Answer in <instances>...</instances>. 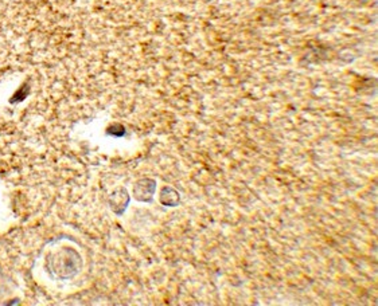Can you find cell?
Listing matches in <instances>:
<instances>
[{"label":"cell","mask_w":378,"mask_h":306,"mask_svg":"<svg viewBox=\"0 0 378 306\" xmlns=\"http://www.w3.org/2000/svg\"><path fill=\"white\" fill-rule=\"evenodd\" d=\"M155 187H156V184H155L154 180L144 179L138 181V184L135 185L136 199L142 200V202H151Z\"/></svg>","instance_id":"6da1fadb"},{"label":"cell","mask_w":378,"mask_h":306,"mask_svg":"<svg viewBox=\"0 0 378 306\" xmlns=\"http://www.w3.org/2000/svg\"><path fill=\"white\" fill-rule=\"evenodd\" d=\"M28 93H30V88H26V90H22V88L18 90V92L15 93V96H14V98H11V102L12 103H16V102H20V101H23L26 97L28 96Z\"/></svg>","instance_id":"7a4b0ae2"}]
</instances>
